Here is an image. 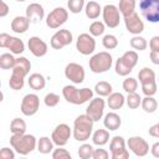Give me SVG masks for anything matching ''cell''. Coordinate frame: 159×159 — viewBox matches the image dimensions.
Segmentation results:
<instances>
[{
	"label": "cell",
	"mask_w": 159,
	"mask_h": 159,
	"mask_svg": "<svg viewBox=\"0 0 159 159\" xmlns=\"http://www.w3.org/2000/svg\"><path fill=\"white\" fill-rule=\"evenodd\" d=\"M142 108L144 109V112L147 113H154L158 108V102L153 96H145L144 98H142Z\"/></svg>",
	"instance_id": "1f68e13d"
},
{
	"label": "cell",
	"mask_w": 159,
	"mask_h": 159,
	"mask_svg": "<svg viewBox=\"0 0 159 159\" xmlns=\"http://www.w3.org/2000/svg\"><path fill=\"white\" fill-rule=\"evenodd\" d=\"M65 76L67 80H70L75 84H81L84 81L86 72L82 65L76 63V62H70L65 67Z\"/></svg>",
	"instance_id": "5bb4252c"
},
{
	"label": "cell",
	"mask_w": 159,
	"mask_h": 159,
	"mask_svg": "<svg viewBox=\"0 0 159 159\" xmlns=\"http://www.w3.org/2000/svg\"><path fill=\"white\" fill-rule=\"evenodd\" d=\"M135 5H137L135 0H119L118 9H119L120 15H123V17H124V16H128V15L135 12Z\"/></svg>",
	"instance_id": "83f0119b"
},
{
	"label": "cell",
	"mask_w": 159,
	"mask_h": 159,
	"mask_svg": "<svg viewBox=\"0 0 159 159\" xmlns=\"http://www.w3.org/2000/svg\"><path fill=\"white\" fill-rule=\"evenodd\" d=\"M84 12L89 20H96L99 17L102 12V7L97 1H88L84 6Z\"/></svg>",
	"instance_id": "d4e9b609"
},
{
	"label": "cell",
	"mask_w": 159,
	"mask_h": 159,
	"mask_svg": "<svg viewBox=\"0 0 159 159\" xmlns=\"http://www.w3.org/2000/svg\"><path fill=\"white\" fill-rule=\"evenodd\" d=\"M6 48L10 50V52L14 53V55H21L25 51V43L19 37L10 36V39L6 43Z\"/></svg>",
	"instance_id": "603a6c76"
},
{
	"label": "cell",
	"mask_w": 159,
	"mask_h": 159,
	"mask_svg": "<svg viewBox=\"0 0 159 159\" xmlns=\"http://www.w3.org/2000/svg\"><path fill=\"white\" fill-rule=\"evenodd\" d=\"M125 103H127V106H128L130 109H135V108H138V107L142 104V97H140L137 92L128 93V96H127V98H125Z\"/></svg>",
	"instance_id": "8d00e7d4"
},
{
	"label": "cell",
	"mask_w": 159,
	"mask_h": 159,
	"mask_svg": "<svg viewBox=\"0 0 159 159\" xmlns=\"http://www.w3.org/2000/svg\"><path fill=\"white\" fill-rule=\"evenodd\" d=\"M109 150L113 159H128L129 152L125 149V140L120 135H116L111 139Z\"/></svg>",
	"instance_id": "8fae6325"
},
{
	"label": "cell",
	"mask_w": 159,
	"mask_h": 159,
	"mask_svg": "<svg viewBox=\"0 0 159 159\" xmlns=\"http://www.w3.org/2000/svg\"><path fill=\"white\" fill-rule=\"evenodd\" d=\"M30 20L26 16H15L11 21V30L15 34H24L29 30Z\"/></svg>",
	"instance_id": "ffe728a7"
},
{
	"label": "cell",
	"mask_w": 159,
	"mask_h": 159,
	"mask_svg": "<svg viewBox=\"0 0 159 159\" xmlns=\"http://www.w3.org/2000/svg\"><path fill=\"white\" fill-rule=\"evenodd\" d=\"M124 103H125V97L119 92H112L107 98V104L109 109H113V111L120 109L124 106Z\"/></svg>",
	"instance_id": "7402d4cb"
},
{
	"label": "cell",
	"mask_w": 159,
	"mask_h": 159,
	"mask_svg": "<svg viewBox=\"0 0 159 159\" xmlns=\"http://www.w3.org/2000/svg\"><path fill=\"white\" fill-rule=\"evenodd\" d=\"M112 63H113L112 55L109 52H107V51H102V52H98V53L93 55L88 61L89 70L93 73L107 72L112 67Z\"/></svg>",
	"instance_id": "5b68a950"
},
{
	"label": "cell",
	"mask_w": 159,
	"mask_h": 159,
	"mask_svg": "<svg viewBox=\"0 0 159 159\" xmlns=\"http://www.w3.org/2000/svg\"><path fill=\"white\" fill-rule=\"evenodd\" d=\"M68 19V11L65 7H55L46 16V25L50 29H58Z\"/></svg>",
	"instance_id": "ba28073f"
},
{
	"label": "cell",
	"mask_w": 159,
	"mask_h": 159,
	"mask_svg": "<svg viewBox=\"0 0 159 159\" xmlns=\"http://www.w3.org/2000/svg\"><path fill=\"white\" fill-rule=\"evenodd\" d=\"M27 47H29L30 52H31L35 57H43V56L47 53V51H48L47 43H46L42 39H40V37H37V36H32V37L29 39V41H27Z\"/></svg>",
	"instance_id": "ac0fdd59"
},
{
	"label": "cell",
	"mask_w": 159,
	"mask_h": 159,
	"mask_svg": "<svg viewBox=\"0 0 159 159\" xmlns=\"http://www.w3.org/2000/svg\"><path fill=\"white\" fill-rule=\"evenodd\" d=\"M0 17H5L7 14H9V11H10V7H9V5L4 1V0H0Z\"/></svg>",
	"instance_id": "681fc988"
},
{
	"label": "cell",
	"mask_w": 159,
	"mask_h": 159,
	"mask_svg": "<svg viewBox=\"0 0 159 159\" xmlns=\"http://www.w3.org/2000/svg\"><path fill=\"white\" fill-rule=\"evenodd\" d=\"M72 41H73L72 32L70 30H67V29H61V30L56 31L52 35L51 41H50V45L55 50H61V48L71 45Z\"/></svg>",
	"instance_id": "7c38bea8"
},
{
	"label": "cell",
	"mask_w": 159,
	"mask_h": 159,
	"mask_svg": "<svg viewBox=\"0 0 159 159\" xmlns=\"http://www.w3.org/2000/svg\"><path fill=\"white\" fill-rule=\"evenodd\" d=\"M10 145L20 155H27L37 148V140L32 134H12L10 137Z\"/></svg>",
	"instance_id": "3957f363"
},
{
	"label": "cell",
	"mask_w": 159,
	"mask_h": 159,
	"mask_svg": "<svg viewBox=\"0 0 159 159\" xmlns=\"http://www.w3.org/2000/svg\"><path fill=\"white\" fill-rule=\"evenodd\" d=\"M102 45L107 50H114L118 46V39L112 34L104 35L103 39H102Z\"/></svg>",
	"instance_id": "74e56055"
},
{
	"label": "cell",
	"mask_w": 159,
	"mask_h": 159,
	"mask_svg": "<svg viewBox=\"0 0 159 159\" xmlns=\"http://www.w3.org/2000/svg\"><path fill=\"white\" fill-rule=\"evenodd\" d=\"M62 96L68 103L80 106V104H83L93 98V91L87 87L78 89L75 86L67 84L62 88Z\"/></svg>",
	"instance_id": "277c9868"
},
{
	"label": "cell",
	"mask_w": 159,
	"mask_h": 159,
	"mask_svg": "<svg viewBox=\"0 0 159 159\" xmlns=\"http://www.w3.org/2000/svg\"><path fill=\"white\" fill-rule=\"evenodd\" d=\"M52 158L53 159H71V154L63 147H58L57 149L52 150Z\"/></svg>",
	"instance_id": "ee69618b"
},
{
	"label": "cell",
	"mask_w": 159,
	"mask_h": 159,
	"mask_svg": "<svg viewBox=\"0 0 159 159\" xmlns=\"http://www.w3.org/2000/svg\"><path fill=\"white\" fill-rule=\"evenodd\" d=\"M114 70H116V73L117 75H119V76H123V77H125V76H128L133 70L132 68H129L123 61H122V58L119 57L117 61H116V66H114Z\"/></svg>",
	"instance_id": "ab89813d"
},
{
	"label": "cell",
	"mask_w": 159,
	"mask_h": 159,
	"mask_svg": "<svg viewBox=\"0 0 159 159\" xmlns=\"http://www.w3.org/2000/svg\"><path fill=\"white\" fill-rule=\"evenodd\" d=\"M123 20H124L125 29H127V31L129 34L140 35L144 31V22H143V20L139 17V15L137 12H133V14H130L128 16H124Z\"/></svg>",
	"instance_id": "e0dca14e"
},
{
	"label": "cell",
	"mask_w": 159,
	"mask_h": 159,
	"mask_svg": "<svg viewBox=\"0 0 159 159\" xmlns=\"http://www.w3.org/2000/svg\"><path fill=\"white\" fill-rule=\"evenodd\" d=\"M53 140L52 138H48V137H41L39 140H37V150L41 153V154H48L53 150Z\"/></svg>",
	"instance_id": "4316f807"
},
{
	"label": "cell",
	"mask_w": 159,
	"mask_h": 159,
	"mask_svg": "<svg viewBox=\"0 0 159 159\" xmlns=\"http://www.w3.org/2000/svg\"><path fill=\"white\" fill-rule=\"evenodd\" d=\"M16 58L14 57V53L11 52H5L0 55V68L1 70H12L15 66Z\"/></svg>",
	"instance_id": "f546056e"
},
{
	"label": "cell",
	"mask_w": 159,
	"mask_h": 159,
	"mask_svg": "<svg viewBox=\"0 0 159 159\" xmlns=\"http://www.w3.org/2000/svg\"><path fill=\"white\" fill-rule=\"evenodd\" d=\"M149 135L154 138H159V123H155L154 125L149 128Z\"/></svg>",
	"instance_id": "f907efd6"
},
{
	"label": "cell",
	"mask_w": 159,
	"mask_h": 159,
	"mask_svg": "<svg viewBox=\"0 0 159 159\" xmlns=\"http://www.w3.org/2000/svg\"><path fill=\"white\" fill-rule=\"evenodd\" d=\"M138 80L140 84L155 82V72L149 67H144L138 72Z\"/></svg>",
	"instance_id": "f1b7e54d"
},
{
	"label": "cell",
	"mask_w": 159,
	"mask_h": 159,
	"mask_svg": "<svg viewBox=\"0 0 159 159\" xmlns=\"http://www.w3.org/2000/svg\"><path fill=\"white\" fill-rule=\"evenodd\" d=\"M10 132L12 134H25L26 133V123L21 118H14L10 123Z\"/></svg>",
	"instance_id": "d6a6232c"
},
{
	"label": "cell",
	"mask_w": 159,
	"mask_h": 159,
	"mask_svg": "<svg viewBox=\"0 0 159 159\" xmlns=\"http://www.w3.org/2000/svg\"><path fill=\"white\" fill-rule=\"evenodd\" d=\"M120 58H122V61H123L129 68H132V70H133V68L137 66V63H138V53H137L135 51H133V50L124 52Z\"/></svg>",
	"instance_id": "836d02e7"
},
{
	"label": "cell",
	"mask_w": 159,
	"mask_h": 159,
	"mask_svg": "<svg viewBox=\"0 0 159 159\" xmlns=\"http://www.w3.org/2000/svg\"><path fill=\"white\" fill-rule=\"evenodd\" d=\"M150 153H152V155H153L154 158H159V142H157V143H154V144L152 145Z\"/></svg>",
	"instance_id": "db71d44e"
},
{
	"label": "cell",
	"mask_w": 159,
	"mask_h": 159,
	"mask_svg": "<svg viewBox=\"0 0 159 159\" xmlns=\"http://www.w3.org/2000/svg\"><path fill=\"white\" fill-rule=\"evenodd\" d=\"M45 16L43 6L39 2H32L26 7V17L30 22H40Z\"/></svg>",
	"instance_id": "d6986e66"
},
{
	"label": "cell",
	"mask_w": 159,
	"mask_h": 159,
	"mask_svg": "<svg viewBox=\"0 0 159 159\" xmlns=\"http://www.w3.org/2000/svg\"><path fill=\"white\" fill-rule=\"evenodd\" d=\"M93 150H94V148H93L91 144L84 143V144H82V145L78 148V157H80L81 159H89V158H92V155H93Z\"/></svg>",
	"instance_id": "b9f144b4"
},
{
	"label": "cell",
	"mask_w": 159,
	"mask_h": 159,
	"mask_svg": "<svg viewBox=\"0 0 159 159\" xmlns=\"http://www.w3.org/2000/svg\"><path fill=\"white\" fill-rule=\"evenodd\" d=\"M31 70V62L24 56H20L16 58L15 66L12 67V73L9 80V87L14 91L22 89L25 84V77L30 73Z\"/></svg>",
	"instance_id": "6da1fadb"
},
{
	"label": "cell",
	"mask_w": 159,
	"mask_h": 159,
	"mask_svg": "<svg viewBox=\"0 0 159 159\" xmlns=\"http://www.w3.org/2000/svg\"><path fill=\"white\" fill-rule=\"evenodd\" d=\"M20 109H21V113L26 117H31V116L36 114L37 111L40 109L39 96L35 93H27L26 96H24V98L21 101Z\"/></svg>",
	"instance_id": "52a82bcc"
},
{
	"label": "cell",
	"mask_w": 159,
	"mask_h": 159,
	"mask_svg": "<svg viewBox=\"0 0 159 159\" xmlns=\"http://www.w3.org/2000/svg\"><path fill=\"white\" fill-rule=\"evenodd\" d=\"M102 16H103V22L106 24V26H108L109 29H114L119 25L120 21V12L119 9L113 5V4H107L103 9H102Z\"/></svg>",
	"instance_id": "9c48e42d"
},
{
	"label": "cell",
	"mask_w": 159,
	"mask_h": 159,
	"mask_svg": "<svg viewBox=\"0 0 159 159\" xmlns=\"http://www.w3.org/2000/svg\"><path fill=\"white\" fill-rule=\"evenodd\" d=\"M158 83H159V78H158Z\"/></svg>",
	"instance_id": "9f6ffc18"
},
{
	"label": "cell",
	"mask_w": 159,
	"mask_h": 159,
	"mask_svg": "<svg viewBox=\"0 0 159 159\" xmlns=\"http://www.w3.org/2000/svg\"><path fill=\"white\" fill-rule=\"evenodd\" d=\"M127 145H128V149L137 157H145L148 153H149V144L148 142L142 138V137H130L128 140H127Z\"/></svg>",
	"instance_id": "9a60e30c"
},
{
	"label": "cell",
	"mask_w": 159,
	"mask_h": 159,
	"mask_svg": "<svg viewBox=\"0 0 159 159\" xmlns=\"http://www.w3.org/2000/svg\"><path fill=\"white\" fill-rule=\"evenodd\" d=\"M149 57L154 65H159V51H150Z\"/></svg>",
	"instance_id": "f5cc1de1"
},
{
	"label": "cell",
	"mask_w": 159,
	"mask_h": 159,
	"mask_svg": "<svg viewBox=\"0 0 159 159\" xmlns=\"http://www.w3.org/2000/svg\"><path fill=\"white\" fill-rule=\"evenodd\" d=\"M76 48L81 55H84V56L93 53L96 50L94 37L91 34H86V32L78 35L77 41H76Z\"/></svg>",
	"instance_id": "30bf717a"
},
{
	"label": "cell",
	"mask_w": 159,
	"mask_h": 159,
	"mask_svg": "<svg viewBox=\"0 0 159 159\" xmlns=\"http://www.w3.org/2000/svg\"><path fill=\"white\" fill-rule=\"evenodd\" d=\"M150 51H159V36H153L149 41Z\"/></svg>",
	"instance_id": "c3c4849f"
},
{
	"label": "cell",
	"mask_w": 159,
	"mask_h": 159,
	"mask_svg": "<svg viewBox=\"0 0 159 159\" xmlns=\"http://www.w3.org/2000/svg\"><path fill=\"white\" fill-rule=\"evenodd\" d=\"M9 39H10V35L9 34H6V32L0 34V47L6 48V43H7Z\"/></svg>",
	"instance_id": "816d5d0a"
},
{
	"label": "cell",
	"mask_w": 159,
	"mask_h": 159,
	"mask_svg": "<svg viewBox=\"0 0 159 159\" xmlns=\"http://www.w3.org/2000/svg\"><path fill=\"white\" fill-rule=\"evenodd\" d=\"M108 140H109V132L107 128L106 129L99 128L92 134V142L98 147H103L104 144L108 143Z\"/></svg>",
	"instance_id": "484cf974"
},
{
	"label": "cell",
	"mask_w": 159,
	"mask_h": 159,
	"mask_svg": "<svg viewBox=\"0 0 159 159\" xmlns=\"http://www.w3.org/2000/svg\"><path fill=\"white\" fill-rule=\"evenodd\" d=\"M112 91H113L112 84L109 82H106V81H99L94 86V92L99 97H108L112 93Z\"/></svg>",
	"instance_id": "4dcf8cb0"
},
{
	"label": "cell",
	"mask_w": 159,
	"mask_h": 159,
	"mask_svg": "<svg viewBox=\"0 0 159 159\" xmlns=\"http://www.w3.org/2000/svg\"><path fill=\"white\" fill-rule=\"evenodd\" d=\"M129 43H130V47H132L133 50H135V51H144V50L147 48V46H148L147 40H145L144 37L139 36V35H134V36L130 39Z\"/></svg>",
	"instance_id": "e575fe53"
},
{
	"label": "cell",
	"mask_w": 159,
	"mask_h": 159,
	"mask_svg": "<svg viewBox=\"0 0 159 159\" xmlns=\"http://www.w3.org/2000/svg\"><path fill=\"white\" fill-rule=\"evenodd\" d=\"M122 86H123V89L127 93H133V92H137V89H138V81L133 77H127L123 81Z\"/></svg>",
	"instance_id": "60d3db41"
},
{
	"label": "cell",
	"mask_w": 159,
	"mask_h": 159,
	"mask_svg": "<svg viewBox=\"0 0 159 159\" xmlns=\"http://www.w3.org/2000/svg\"><path fill=\"white\" fill-rule=\"evenodd\" d=\"M0 158L1 159H14L15 158V149H10L7 147L1 148L0 150Z\"/></svg>",
	"instance_id": "bcb514c9"
},
{
	"label": "cell",
	"mask_w": 159,
	"mask_h": 159,
	"mask_svg": "<svg viewBox=\"0 0 159 159\" xmlns=\"http://www.w3.org/2000/svg\"><path fill=\"white\" fill-rule=\"evenodd\" d=\"M27 83H29L30 88H32V89H35V91H41V89H43L45 86H46V80H45V77H43L41 73L35 72V73H31V75L29 76Z\"/></svg>",
	"instance_id": "cb8c5ba5"
},
{
	"label": "cell",
	"mask_w": 159,
	"mask_h": 159,
	"mask_svg": "<svg viewBox=\"0 0 159 159\" xmlns=\"http://www.w3.org/2000/svg\"><path fill=\"white\" fill-rule=\"evenodd\" d=\"M139 10L147 21L152 24L159 22V0H140Z\"/></svg>",
	"instance_id": "8992f818"
},
{
	"label": "cell",
	"mask_w": 159,
	"mask_h": 159,
	"mask_svg": "<svg viewBox=\"0 0 159 159\" xmlns=\"http://www.w3.org/2000/svg\"><path fill=\"white\" fill-rule=\"evenodd\" d=\"M16 1H19V2H24L25 0H16Z\"/></svg>",
	"instance_id": "11a10c76"
},
{
	"label": "cell",
	"mask_w": 159,
	"mask_h": 159,
	"mask_svg": "<svg viewBox=\"0 0 159 159\" xmlns=\"http://www.w3.org/2000/svg\"><path fill=\"white\" fill-rule=\"evenodd\" d=\"M92 158H93V159H108V158H109V153H108L106 149L98 148V149H94V150H93Z\"/></svg>",
	"instance_id": "7dc6e473"
},
{
	"label": "cell",
	"mask_w": 159,
	"mask_h": 159,
	"mask_svg": "<svg viewBox=\"0 0 159 159\" xmlns=\"http://www.w3.org/2000/svg\"><path fill=\"white\" fill-rule=\"evenodd\" d=\"M103 124L108 130H117L122 125V118L116 112H109L104 116Z\"/></svg>",
	"instance_id": "44dd1931"
},
{
	"label": "cell",
	"mask_w": 159,
	"mask_h": 159,
	"mask_svg": "<svg viewBox=\"0 0 159 159\" xmlns=\"http://www.w3.org/2000/svg\"><path fill=\"white\" fill-rule=\"evenodd\" d=\"M84 6H86L84 0H68L67 1V7L70 12L72 14H80L84 9Z\"/></svg>",
	"instance_id": "f35d334b"
},
{
	"label": "cell",
	"mask_w": 159,
	"mask_h": 159,
	"mask_svg": "<svg viewBox=\"0 0 159 159\" xmlns=\"http://www.w3.org/2000/svg\"><path fill=\"white\" fill-rule=\"evenodd\" d=\"M104 30H106V24L102 22V21H93L91 25H89V34L93 36V37H97V36H102L104 34Z\"/></svg>",
	"instance_id": "d590c367"
},
{
	"label": "cell",
	"mask_w": 159,
	"mask_h": 159,
	"mask_svg": "<svg viewBox=\"0 0 159 159\" xmlns=\"http://www.w3.org/2000/svg\"><path fill=\"white\" fill-rule=\"evenodd\" d=\"M71 135H72V129L70 128V125L66 124V123H60L53 129V132L51 134V138H52L55 145L65 147L68 143V139H70Z\"/></svg>",
	"instance_id": "4fadbf2b"
},
{
	"label": "cell",
	"mask_w": 159,
	"mask_h": 159,
	"mask_svg": "<svg viewBox=\"0 0 159 159\" xmlns=\"http://www.w3.org/2000/svg\"><path fill=\"white\" fill-rule=\"evenodd\" d=\"M93 123L94 120L88 114H80L75 122L72 128V135L78 142H86L92 135L93 130Z\"/></svg>",
	"instance_id": "7a4b0ae2"
},
{
	"label": "cell",
	"mask_w": 159,
	"mask_h": 159,
	"mask_svg": "<svg viewBox=\"0 0 159 159\" xmlns=\"http://www.w3.org/2000/svg\"><path fill=\"white\" fill-rule=\"evenodd\" d=\"M104 107H106L104 99H102L101 97L92 98V99L89 101L88 107L86 108V114H88L94 122H98V120L102 119V117H103Z\"/></svg>",
	"instance_id": "2e32d148"
},
{
	"label": "cell",
	"mask_w": 159,
	"mask_h": 159,
	"mask_svg": "<svg viewBox=\"0 0 159 159\" xmlns=\"http://www.w3.org/2000/svg\"><path fill=\"white\" fill-rule=\"evenodd\" d=\"M157 89H158V84H157V81L155 82H152V83H145V84H142V91L145 96H154L157 93Z\"/></svg>",
	"instance_id": "f6af8a7d"
},
{
	"label": "cell",
	"mask_w": 159,
	"mask_h": 159,
	"mask_svg": "<svg viewBox=\"0 0 159 159\" xmlns=\"http://www.w3.org/2000/svg\"><path fill=\"white\" fill-rule=\"evenodd\" d=\"M43 102H45V104L47 106V107H56L58 103H60V96L58 94H56V93H53V92H50V93H47L46 96H45V98H43Z\"/></svg>",
	"instance_id": "7bdbcfd3"
}]
</instances>
